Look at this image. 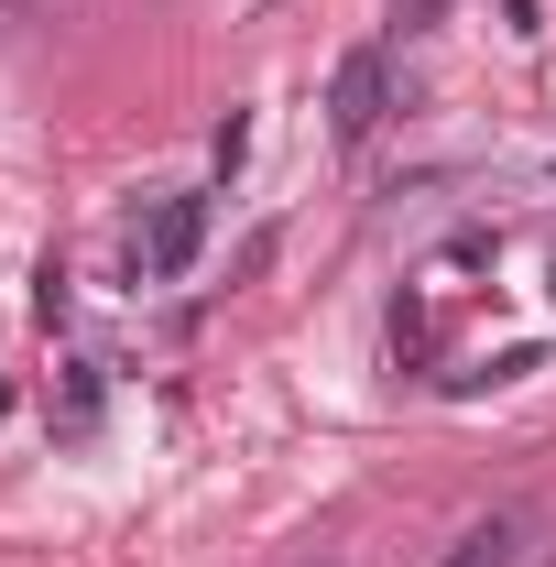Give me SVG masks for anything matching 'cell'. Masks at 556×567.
Segmentation results:
<instances>
[{
  "instance_id": "cell-1",
  "label": "cell",
  "mask_w": 556,
  "mask_h": 567,
  "mask_svg": "<svg viewBox=\"0 0 556 567\" xmlns=\"http://www.w3.org/2000/svg\"><path fill=\"white\" fill-rule=\"evenodd\" d=\"M382 110H393V55H382V44H349L339 76H328V132L360 153V142L382 132Z\"/></svg>"
},
{
  "instance_id": "cell-2",
  "label": "cell",
  "mask_w": 556,
  "mask_h": 567,
  "mask_svg": "<svg viewBox=\"0 0 556 567\" xmlns=\"http://www.w3.org/2000/svg\"><path fill=\"white\" fill-rule=\"evenodd\" d=\"M208 240V197H164V208L132 229V284H175Z\"/></svg>"
},
{
  "instance_id": "cell-3",
  "label": "cell",
  "mask_w": 556,
  "mask_h": 567,
  "mask_svg": "<svg viewBox=\"0 0 556 567\" xmlns=\"http://www.w3.org/2000/svg\"><path fill=\"white\" fill-rule=\"evenodd\" d=\"M436 567H524V513H481V524H459Z\"/></svg>"
},
{
  "instance_id": "cell-4",
  "label": "cell",
  "mask_w": 556,
  "mask_h": 567,
  "mask_svg": "<svg viewBox=\"0 0 556 567\" xmlns=\"http://www.w3.org/2000/svg\"><path fill=\"white\" fill-rule=\"evenodd\" d=\"M55 425H66V436L99 425V371H87V360H66V382H55Z\"/></svg>"
},
{
  "instance_id": "cell-5",
  "label": "cell",
  "mask_w": 556,
  "mask_h": 567,
  "mask_svg": "<svg viewBox=\"0 0 556 567\" xmlns=\"http://www.w3.org/2000/svg\"><path fill=\"white\" fill-rule=\"evenodd\" d=\"M66 306H76V274H66V262H44V274H33V317L66 328Z\"/></svg>"
},
{
  "instance_id": "cell-6",
  "label": "cell",
  "mask_w": 556,
  "mask_h": 567,
  "mask_svg": "<svg viewBox=\"0 0 556 567\" xmlns=\"http://www.w3.org/2000/svg\"><path fill=\"white\" fill-rule=\"evenodd\" d=\"M208 153H218V175H240V153H251V110H229V121L208 132Z\"/></svg>"
},
{
  "instance_id": "cell-7",
  "label": "cell",
  "mask_w": 556,
  "mask_h": 567,
  "mask_svg": "<svg viewBox=\"0 0 556 567\" xmlns=\"http://www.w3.org/2000/svg\"><path fill=\"white\" fill-rule=\"evenodd\" d=\"M436 11H447V0H393V22H404V33H425Z\"/></svg>"
},
{
  "instance_id": "cell-8",
  "label": "cell",
  "mask_w": 556,
  "mask_h": 567,
  "mask_svg": "<svg viewBox=\"0 0 556 567\" xmlns=\"http://www.w3.org/2000/svg\"><path fill=\"white\" fill-rule=\"evenodd\" d=\"M22 11H33V0H0V22H22Z\"/></svg>"
},
{
  "instance_id": "cell-9",
  "label": "cell",
  "mask_w": 556,
  "mask_h": 567,
  "mask_svg": "<svg viewBox=\"0 0 556 567\" xmlns=\"http://www.w3.org/2000/svg\"><path fill=\"white\" fill-rule=\"evenodd\" d=\"M306 567H349V557H306Z\"/></svg>"
}]
</instances>
